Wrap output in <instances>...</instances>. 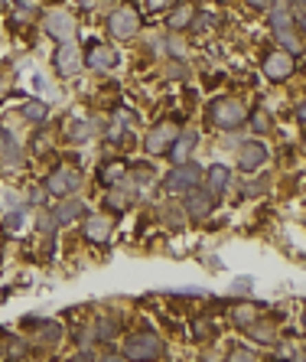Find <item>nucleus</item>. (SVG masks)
<instances>
[{
	"label": "nucleus",
	"mask_w": 306,
	"mask_h": 362,
	"mask_svg": "<svg viewBox=\"0 0 306 362\" xmlns=\"http://www.w3.org/2000/svg\"><path fill=\"white\" fill-rule=\"evenodd\" d=\"M248 330H251V337H254L257 343H270V339H274V326H257V320L248 326Z\"/></svg>",
	"instance_id": "obj_26"
},
{
	"label": "nucleus",
	"mask_w": 306,
	"mask_h": 362,
	"mask_svg": "<svg viewBox=\"0 0 306 362\" xmlns=\"http://www.w3.org/2000/svg\"><path fill=\"white\" fill-rule=\"evenodd\" d=\"M85 63L91 65L95 72H108V69H114V65H118V52L108 50V46H101V43H95V46H88Z\"/></svg>",
	"instance_id": "obj_11"
},
{
	"label": "nucleus",
	"mask_w": 306,
	"mask_h": 362,
	"mask_svg": "<svg viewBox=\"0 0 306 362\" xmlns=\"http://www.w3.org/2000/svg\"><path fill=\"white\" fill-rule=\"evenodd\" d=\"M23 163V153L13 144V138L7 131H0V167H20Z\"/></svg>",
	"instance_id": "obj_16"
},
{
	"label": "nucleus",
	"mask_w": 306,
	"mask_h": 362,
	"mask_svg": "<svg viewBox=\"0 0 306 362\" xmlns=\"http://www.w3.org/2000/svg\"><path fill=\"white\" fill-rule=\"evenodd\" d=\"M245 118H248V111L238 98H219V101H212V108H208V121L215 127H225V131L245 125Z\"/></svg>",
	"instance_id": "obj_2"
},
{
	"label": "nucleus",
	"mask_w": 306,
	"mask_h": 362,
	"mask_svg": "<svg viewBox=\"0 0 306 362\" xmlns=\"http://www.w3.org/2000/svg\"><path fill=\"white\" fill-rule=\"evenodd\" d=\"M0 7H3V0H0Z\"/></svg>",
	"instance_id": "obj_44"
},
{
	"label": "nucleus",
	"mask_w": 306,
	"mask_h": 362,
	"mask_svg": "<svg viewBox=\"0 0 306 362\" xmlns=\"http://www.w3.org/2000/svg\"><path fill=\"white\" fill-rule=\"evenodd\" d=\"M23 326H36L39 343H59V337H62V326L52 323V320H30V317H26Z\"/></svg>",
	"instance_id": "obj_17"
},
{
	"label": "nucleus",
	"mask_w": 306,
	"mask_h": 362,
	"mask_svg": "<svg viewBox=\"0 0 306 362\" xmlns=\"http://www.w3.org/2000/svg\"><path fill=\"white\" fill-rule=\"evenodd\" d=\"M46 33H50L52 39H59V43H72L75 20L65 10H52L50 17H46Z\"/></svg>",
	"instance_id": "obj_9"
},
{
	"label": "nucleus",
	"mask_w": 306,
	"mask_h": 362,
	"mask_svg": "<svg viewBox=\"0 0 306 362\" xmlns=\"http://www.w3.org/2000/svg\"><path fill=\"white\" fill-rule=\"evenodd\" d=\"M23 114L30 118V121H43V118H46V105H43V101H26Z\"/></svg>",
	"instance_id": "obj_23"
},
{
	"label": "nucleus",
	"mask_w": 306,
	"mask_h": 362,
	"mask_svg": "<svg viewBox=\"0 0 306 362\" xmlns=\"http://www.w3.org/2000/svg\"><path fill=\"white\" fill-rule=\"evenodd\" d=\"M124 173H127V167H124L121 160H114V163H108V167L101 170V183H108V187H114V183H118V180H121Z\"/></svg>",
	"instance_id": "obj_22"
},
{
	"label": "nucleus",
	"mask_w": 306,
	"mask_h": 362,
	"mask_svg": "<svg viewBox=\"0 0 306 362\" xmlns=\"http://www.w3.org/2000/svg\"><path fill=\"white\" fill-rule=\"evenodd\" d=\"M111 337H118V320L101 317V320H98V339H111Z\"/></svg>",
	"instance_id": "obj_24"
},
{
	"label": "nucleus",
	"mask_w": 306,
	"mask_h": 362,
	"mask_svg": "<svg viewBox=\"0 0 306 362\" xmlns=\"http://www.w3.org/2000/svg\"><path fill=\"white\" fill-rule=\"evenodd\" d=\"M248 3H251V7H257V10H267L274 0H248Z\"/></svg>",
	"instance_id": "obj_36"
},
{
	"label": "nucleus",
	"mask_w": 306,
	"mask_h": 362,
	"mask_svg": "<svg viewBox=\"0 0 306 362\" xmlns=\"http://www.w3.org/2000/svg\"><path fill=\"white\" fill-rule=\"evenodd\" d=\"M111 228H114V219H111V215L95 213V215H88L85 219V238L88 242H108Z\"/></svg>",
	"instance_id": "obj_13"
},
{
	"label": "nucleus",
	"mask_w": 306,
	"mask_h": 362,
	"mask_svg": "<svg viewBox=\"0 0 306 362\" xmlns=\"http://www.w3.org/2000/svg\"><path fill=\"white\" fill-rule=\"evenodd\" d=\"M199 180H202V167L199 163H176L166 180H163V187L170 189V193H193L199 187Z\"/></svg>",
	"instance_id": "obj_4"
},
{
	"label": "nucleus",
	"mask_w": 306,
	"mask_h": 362,
	"mask_svg": "<svg viewBox=\"0 0 306 362\" xmlns=\"http://www.w3.org/2000/svg\"><path fill=\"white\" fill-rule=\"evenodd\" d=\"M196 144H199V138L193 134V131H179V134H176V140H173V147H170L173 163H183L186 157L196 150Z\"/></svg>",
	"instance_id": "obj_15"
},
{
	"label": "nucleus",
	"mask_w": 306,
	"mask_h": 362,
	"mask_svg": "<svg viewBox=\"0 0 306 362\" xmlns=\"http://www.w3.org/2000/svg\"><path fill=\"white\" fill-rule=\"evenodd\" d=\"M82 63H85V56H82V50H75L72 43H65V46L56 52V69H59L62 75H75L82 69Z\"/></svg>",
	"instance_id": "obj_12"
},
{
	"label": "nucleus",
	"mask_w": 306,
	"mask_h": 362,
	"mask_svg": "<svg viewBox=\"0 0 306 362\" xmlns=\"http://www.w3.org/2000/svg\"><path fill=\"white\" fill-rule=\"evenodd\" d=\"M193 17H196V10H193L189 3L176 7V10L170 13V30H183V26H189V23H193Z\"/></svg>",
	"instance_id": "obj_21"
},
{
	"label": "nucleus",
	"mask_w": 306,
	"mask_h": 362,
	"mask_svg": "<svg viewBox=\"0 0 306 362\" xmlns=\"http://www.w3.org/2000/svg\"><path fill=\"white\" fill-rule=\"evenodd\" d=\"M105 206H111V209H118V213H121L124 206H127V196L114 189V193H108V200H105Z\"/></svg>",
	"instance_id": "obj_27"
},
{
	"label": "nucleus",
	"mask_w": 306,
	"mask_h": 362,
	"mask_svg": "<svg viewBox=\"0 0 306 362\" xmlns=\"http://www.w3.org/2000/svg\"><path fill=\"white\" fill-rule=\"evenodd\" d=\"M193 330H196V337H199V339H206L208 333H215V326H208L206 320H196V326H193Z\"/></svg>",
	"instance_id": "obj_30"
},
{
	"label": "nucleus",
	"mask_w": 306,
	"mask_h": 362,
	"mask_svg": "<svg viewBox=\"0 0 306 362\" xmlns=\"http://www.w3.org/2000/svg\"><path fill=\"white\" fill-rule=\"evenodd\" d=\"M108 30L114 39H131L140 30V17L131 7H121V10H114L108 17Z\"/></svg>",
	"instance_id": "obj_7"
},
{
	"label": "nucleus",
	"mask_w": 306,
	"mask_h": 362,
	"mask_svg": "<svg viewBox=\"0 0 306 362\" xmlns=\"http://www.w3.org/2000/svg\"><path fill=\"white\" fill-rule=\"evenodd\" d=\"M189 200H186V206H189V213H193V219H206L208 213H212V206H215V193H202V189H193V193H186Z\"/></svg>",
	"instance_id": "obj_14"
},
{
	"label": "nucleus",
	"mask_w": 306,
	"mask_h": 362,
	"mask_svg": "<svg viewBox=\"0 0 306 362\" xmlns=\"http://www.w3.org/2000/svg\"><path fill=\"white\" fill-rule=\"evenodd\" d=\"M173 0H147V7L150 10H163V7H170Z\"/></svg>",
	"instance_id": "obj_35"
},
{
	"label": "nucleus",
	"mask_w": 306,
	"mask_h": 362,
	"mask_svg": "<svg viewBox=\"0 0 306 362\" xmlns=\"http://www.w3.org/2000/svg\"><path fill=\"white\" fill-rule=\"evenodd\" d=\"M0 359H3V346H0Z\"/></svg>",
	"instance_id": "obj_43"
},
{
	"label": "nucleus",
	"mask_w": 306,
	"mask_h": 362,
	"mask_svg": "<svg viewBox=\"0 0 306 362\" xmlns=\"http://www.w3.org/2000/svg\"><path fill=\"white\" fill-rule=\"evenodd\" d=\"M296 69V59L290 52H270L264 56V75L274 78V82H281V78H290V72Z\"/></svg>",
	"instance_id": "obj_8"
},
{
	"label": "nucleus",
	"mask_w": 306,
	"mask_h": 362,
	"mask_svg": "<svg viewBox=\"0 0 306 362\" xmlns=\"http://www.w3.org/2000/svg\"><path fill=\"white\" fill-rule=\"evenodd\" d=\"M82 7H95V0H82Z\"/></svg>",
	"instance_id": "obj_41"
},
{
	"label": "nucleus",
	"mask_w": 306,
	"mask_h": 362,
	"mask_svg": "<svg viewBox=\"0 0 306 362\" xmlns=\"http://www.w3.org/2000/svg\"><path fill=\"white\" fill-rule=\"evenodd\" d=\"M3 225H7V228H20V225H23V213H10L3 219Z\"/></svg>",
	"instance_id": "obj_31"
},
{
	"label": "nucleus",
	"mask_w": 306,
	"mask_h": 362,
	"mask_svg": "<svg viewBox=\"0 0 306 362\" xmlns=\"http://www.w3.org/2000/svg\"><path fill=\"white\" fill-rule=\"evenodd\" d=\"M212 23V17H208V13H199V17H193V30H196V33H202V30H206V26Z\"/></svg>",
	"instance_id": "obj_29"
},
{
	"label": "nucleus",
	"mask_w": 306,
	"mask_h": 362,
	"mask_svg": "<svg viewBox=\"0 0 306 362\" xmlns=\"http://www.w3.org/2000/svg\"><path fill=\"white\" fill-rule=\"evenodd\" d=\"M88 138H91V125H85V121H82V125H72V134H69L72 144H85Z\"/></svg>",
	"instance_id": "obj_25"
},
{
	"label": "nucleus",
	"mask_w": 306,
	"mask_h": 362,
	"mask_svg": "<svg viewBox=\"0 0 306 362\" xmlns=\"http://www.w3.org/2000/svg\"><path fill=\"white\" fill-rule=\"evenodd\" d=\"M264 160H267V147H264V144H257V140L241 144V150H238V167H241L245 173H254Z\"/></svg>",
	"instance_id": "obj_10"
},
{
	"label": "nucleus",
	"mask_w": 306,
	"mask_h": 362,
	"mask_svg": "<svg viewBox=\"0 0 306 362\" xmlns=\"http://www.w3.org/2000/svg\"><path fill=\"white\" fill-rule=\"evenodd\" d=\"M251 121H254V131H261V134H264V131H270V118L264 111H257Z\"/></svg>",
	"instance_id": "obj_28"
},
{
	"label": "nucleus",
	"mask_w": 306,
	"mask_h": 362,
	"mask_svg": "<svg viewBox=\"0 0 306 362\" xmlns=\"http://www.w3.org/2000/svg\"><path fill=\"white\" fill-rule=\"evenodd\" d=\"M17 7H20V17H26V13L33 17V13H36V3H33V0H17Z\"/></svg>",
	"instance_id": "obj_32"
},
{
	"label": "nucleus",
	"mask_w": 306,
	"mask_h": 362,
	"mask_svg": "<svg viewBox=\"0 0 306 362\" xmlns=\"http://www.w3.org/2000/svg\"><path fill=\"white\" fill-rule=\"evenodd\" d=\"M78 213H85V206L78 200L62 202V206H56V225H69L72 219H78Z\"/></svg>",
	"instance_id": "obj_19"
},
{
	"label": "nucleus",
	"mask_w": 306,
	"mask_h": 362,
	"mask_svg": "<svg viewBox=\"0 0 306 362\" xmlns=\"http://www.w3.org/2000/svg\"><path fill=\"white\" fill-rule=\"evenodd\" d=\"M124 356H127V359H157V356H163V343H160L157 333L140 330V333H131V337H127Z\"/></svg>",
	"instance_id": "obj_3"
},
{
	"label": "nucleus",
	"mask_w": 306,
	"mask_h": 362,
	"mask_svg": "<svg viewBox=\"0 0 306 362\" xmlns=\"http://www.w3.org/2000/svg\"><path fill=\"white\" fill-rule=\"evenodd\" d=\"M257 313H261V310H257L254 304H241V307H234V310H232V320L241 326V330H248V326L257 320Z\"/></svg>",
	"instance_id": "obj_20"
},
{
	"label": "nucleus",
	"mask_w": 306,
	"mask_h": 362,
	"mask_svg": "<svg viewBox=\"0 0 306 362\" xmlns=\"http://www.w3.org/2000/svg\"><path fill=\"white\" fill-rule=\"evenodd\" d=\"M30 200H33V202H43V200H46V193H43V189H33V193H30Z\"/></svg>",
	"instance_id": "obj_38"
},
{
	"label": "nucleus",
	"mask_w": 306,
	"mask_h": 362,
	"mask_svg": "<svg viewBox=\"0 0 306 362\" xmlns=\"http://www.w3.org/2000/svg\"><path fill=\"white\" fill-rule=\"evenodd\" d=\"M296 118H300V121H303V125H306V101H303V105H300V108H296Z\"/></svg>",
	"instance_id": "obj_40"
},
{
	"label": "nucleus",
	"mask_w": 306,
	"mask_h": 362,
	"mask_svg": "<svg viewBox=\"0 0 306 362\" xmlns=\"http://www.w3.org/2000/svg\"><path fill=\"white\" fill-rule=\"evenodd\" d=\"M248 288H251V277H238V281H234V290H238V294H248Z\"/></svg>",
	"instance_id": "obj_34"
},
{
	"label": "nucleus",
	"mask_w": 306,
	"mask_h": 362,
	"mask_svg": "<svg viewBox=\"0 0 306 362\" xmlns=\"http://www.w3.org/2000/svg\"><path fill=\"white\" fill-rule=\"evenodd\" d=\"M270 26H274V36L281 39L283 50L290 52V56H300V52H303V43H300V36L294 33V13H290V7L270 3Z\"/></svg>",
	"instance_id": "obj_1"
},
{
	"label": "nucleus",
	"mask_w": 306,
	"mask_h": 362,
	"mask_svg": "<svg viewBox=\"0 0 306 362\" xmlns=\"http://www.w3.org/2000/svg\"><path fill=\"white\" fill-rule=\"evenodd\" d=\"M228 180H232V170H228V167H221V163H215V167L208 170V193H215V196H219L221 189L228 187Z\"/></svg>",
	"instance_id": "obj_18"
},
{
	"label": "nucleus",
	"mask_w": 306,
	"mask_h": 362,
	"mask_svg": "<svg viewBox=\"0 0 306 362\" xmlns=\"http://www.w3.org/2000/svg\"><path fill=\"white\" fill-rule=\"evenodd\" d=\"M10 356H17V359H20V356H26V346L20 343V339H10Z\"/></svg>",
	"instance_id": "obj_33"
},
{
	"label": "nucleus",
	"mask_w": 306,
	"mask_h": 362,
	"mask_svg": "<svg viewBox=\"0 0 306 362\" xmlns=\"http://www.w3.org/2000/svg\"><path fill=\"white\" fill-rule=\"evenodd\" d=\"M176 134H179V125H176V121H163V125H157V127H153V131L147 134L144 147H147L150 157H160V153H166V150L173 147Z\"/></svg>",
	"instance_id": "obj_5"
},
{
	"label": "nucleus",
	"mask_w": 306,
	"mask_h": 362,
	"mask_svg": "<svg viewBox=\"0 0 306 362\" xmlns=\"http://www.w3.org/2000/svg\"><path fill=\"white\" fill-rule=\"evenodd\" d=\"M303 330H306V310H303Z\"/></svg>",
	"instance_id": "obj_42"
},
{
	"label": "nucleus",
	"mask_w": 306,
	"mask_h": 362,
	"mask_svg": "<svg viewBox=\"0 0 306 362\" xmlns=\"http://www.w3.org/2000/svg\"><path fill=\"white\" fill-rule=\"evenodd\" d=\"M232 359H251V352H248V350H234Z\"/></svg>",
	"instance_id": "obj_39"
},
{
	"label": "nucleus",
	"mask_w": 306,
	"mask_h": 362,
	"mask_svg": "<svg viewBox=\"0 0 306 362\" xmlns=\"http://www.w3.org/2000/svg\"><path fill=\"white\" fill-rule=\"evenodd\" d=\"M78 187H82V173L72 167H59L46 180V193H52V196H72Z\"/></svg>",
	"instance_id": "obj_6"
},
{
	"label": "nucleus",
	"mask_w": 306,
	"mask_h": 362,
	"mask_svg": "<svg viewBox=\"0 0 306 362\" xmlns=\"http://www.w3.org/2000/svg\"><path fill=\"white\" fill-rule=\"evenodd\" d=\"M56 225V219H50V215H39V228H52Z\"/></svg>",
	"instance_id": "obj_37"
}]
</instances>
